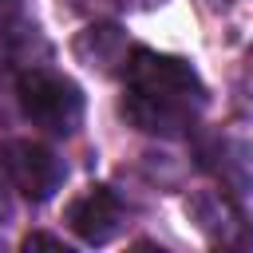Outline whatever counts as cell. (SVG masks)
Returning a JSON list of instances; mask_svg holds the SVG:
<instances>
[{
	"mask_svg": "<svg viewBox=\"0 0 253 253\" xmlns=\"http://www.w3.org/2000/svg\"><path fill=\"white\" fill-rule=\"evenodd\" d=\"M67 225L75 229V237H83L87 245H103L119 233L123 225V202L107 190V186H91L87 194H79L67 206Z\"/></svg>",
	"mask_w": 253,
	"mask_h": 253,
	"instance_id": "cell-4",
	"label": "cell"
},
{
	"mask_svg": "<svg viewBox=\"0 0 253 253\" xmlns=\"http://www.w3.org/2000/svg\"><path fill=\"white\" fill-rule=\"evenodd\" d=\"M16 4H20V0H0V20H4V16H12V12H16Z\"/></svg>",
	"mask_w": 253,
	"mask_h": 253,
	"instance_id": "cell-9",
	"label": "cell"
},
{
	"mask_svg": "<svg viewBox=\"0 0 253 253\" xmlns=\"http://www.w3.org/2000/svg\"><path fill=\"white\" fill-rule=\"evenodd\" d=\"M8 217H12V202H8V190L0 182V221H8Z\"/></svg>",
	"mask_w": 253,
	"mask_h": 253,
	"instance_id": "cell-8",
	"label": "cell"
},
{
	"mask_svg": "<svg viewBox=\"0 0 253 253\" xmlns=\"http://www.w3.org/2000/svg\"><path fill=\"white\" fill-rule=\"evenodd\" d=\"M16 99H20L24 119H32L40 130L71 134L83 123V95H79V87L71 79L55 75V71H43V67L24 71L16 79Z\"/></svg>",
	"mask_w": 253,
	"mask_h": 253,
	"instance_id": "cell-2",
	"label": "cell"
},
{
	"mask_svg": "<svg viewBox=\"0 0 253 253\" xmlns=\"http://www.w3.org/2000/svg\"><path fill=\"white\" fill-rule=\"evenodd\" d=\"M123 115L138 126V130H150V134H166V138H174V134H182L186 126H190V107H178V103H162V99H146V95H134V91H126V99H123Z\"/></svg>",
	"mask_w": 253,
	"mask_h": 253,
	"instance_id": "cell-6",
	"label": "cell"
},
{
	"mask_svg": "<svg viewBox=\"0 0 253 253\" xmlns=\"http://www.w3.org/2000/svg\"><path fill=\"white\" fill-rule=\"evenodd\" d=\"M24 249L32 253V249H55V253H67V245L59 241V237H51V233H28L24 237Z\"/></svg>",
	"mask_w": 253,
	"mask_h": 253,
	"instance_id": "cell-7",
	"label": "cell"
},
{
	"mask_svg": "<svg viewBox=\"0 0 253 253\" xmlns=\"http://www.w3.org/2000/svg\"><path fill=\"white\" fill-rule=\"evenodd\" d=\"M186 210L198 217V225L210 233V241L217 245H245L249 241V229L237 213V206L221 194V190H202L186 202Z\"/></svg>",
	"mask_w": 253,
	"mask_h": 253,
	"instance_id": "cell-5",
	"label": "cell"
},
{
	"mask_svg": "<svg viewBox=\"0 0 253 253\" xmlns=\"http://www.w3.org/2000/svg\"><path fill=\"white\" fill-rule=\"evenodd\" d=\"M123 75H126V91L146 95V99H162V103H178V107H198L206 99V87H202L198 71L178 55L134 47L126 55Z\"/></svg>",
	"mask_w": 253,
	"mask_h": 253,
	"instance_id": "cell-1",
	"label": "cell"
},
{
	"mask_svg": "<svg viewBox=\"0 0 253 253\" xmlns=\"http://www.w3.org/2000/svg\"><path fill=\"white\" fill-rule=\"evenodd\" d=\"M0 170L8 186L20 190L28 202H47L63 182V162L47 146L28 142V138H12L0 146Z\"/></svg>",
	"mask_w": 253,
	"mask_h": 253,
	"instance_id": "cell-3",
	"label": "cell"
}]
</instances>
